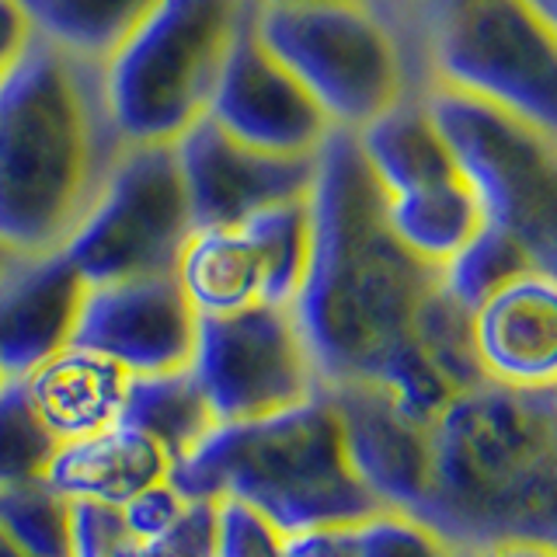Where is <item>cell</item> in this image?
<instances>
[{
	"label": "cell",
	"instance_id": "6da1fadb",
	"mask_svg": "<svg viewBox=\"0 0 557 557\" xmlns=\"http://www.w3.org/2000/svg\"><path fill=\"white\" fill-rule=\"evenodd\" d=\"M310 216V265L293 310L321 383H380L435 418L457 397L425 352L446 300L443 269L394 237L352 133H331L321 147Z\"/></svg>",
	"mask_w": 557,
	"mask_h": 557
},
{
	"label": "cell",
	"instance_id": "7a4b0ae2",
	"mask_svg": "<svg viewBox=\"0 0 557 557\" xmlns=\"http://www.w3.org/2000/svg\"><path fill=\"white\" fill-rule=\"evenodd\" d=\"M414 519L449 550L557 547V387L474 383L432 418L429 487Z\"/></svg>",
	"mask_w": 557,
	"mask_h": 557
},
{
	"label": "cell",
	"instance_id": "3957f363",
	"mask_svg": "<svg viewBox=\"0 0 557 557\" xmlns=\"http://www.w3.org/2000/svg\"><path fill=\"white\" fill-rule=\"evenodd\" d=\"M122 150L101 63L35 39L0 84V244L60 251Z\"/></svg>",
	"mask_w": 557,
	"mask_h": 557
},
{
	"label": "cell",
	"instance_id": "277c9868",
	"mask_svg": "<svg viewBox=\"0 0 557 557\" xmlns=\"http://www.w3.org/2000/svg\"><path fill=\"white\" fill-rule=\"evenodd\" d=\"M171 484L188 498L251 505L286 536L383 512L348 463L338 414L324 391L286 414L216 425L171 470Z\"/></svg>",
	"mask_w": 557,
	"mask_h": 557
},
{
	"label": "cell",
	"instance_id": "5b68a950",
	"mask_svg": "<svg viewBox=\"0 0 557 557\" xmlns=\"http://www.w3.org/2000/svg\"><path fill=\"white\" fill-rule=\"evenodd\" d=\"M414 77L557 133L554 22L527 0H411L391 22Z\"/></svg>",
	"mask_w": 557,
	"mask_h": 557
},
{
	"label": "cell",
	"instance_id": "8992f818",
	"mask_svg": "<svg viewBox=\"0 0 557 557\" xmlns=\"http://www.w3.org/2000/svg\"><path fill=\"white\" fill-rule=\"evenodd\" d=\"M255 0H161L101 63L104 98L126 147L178 139L206 119L231 46Z\"/></svg>",
	"mask_w": 557,
	"mask_h": 557
},
{
	"label": "cell",
	"instance_id": "52a82bcc",
	"mask_svg": "<svg viewBox=\"0 0 557 557\" xmlns=\"http://www.w3.org/2000/svg\"><path fill=\"white\" fill-rule=\"evenodd\" d=\"M251 28L338 133H359L397 101L425 95L397 28L373 0L255 4Z\"/></svg>",
	"mask_w": 557,
	"mask_h": 557
},
{
	"label": "cell",
	"instance_id": "ba28073f",
	"mask_svg": "<svg viewBox=\"0 0 557 557\" xmlns=\"http://www.w3.org/2000/svg\"><path fill=\"white\" fill-rule=\"evenodd\" d=\"M425 109L484 223L519 237L557 272V133L443 87H429Z\"/></svg>",
	"mask_w": 557,
	"mask_h": 557
},
{
	"label": "cell",
	"instance_id": "9c48e42d",
	"mask_svg": "<svg viewBox=\"0 0 557 557\" xmlns=\"http://www.w3.org/2000/svg\"><path fill=\"white\" fill-rule=\"evenodd\" d=\"M196 223L174 147H126L60 255L87 286L174 275Z\"/></svg>",
	"mask_w": 557,
	"mask_h": 557
},
{
	"label": "cell",
	"instance_id": "30bf717a",
	"mask_svg": "<svg viewBox=\"0 0 557 557\" xmlns=\"http://www.w3.org/2000/svg\"><path fill=\"white\" fill-rule=\"evenodd\" d=\"M188 370L216 425L286 414L324 387L296 310L272 304H255L226 318H199Z\"/></svg>",
	"mask_w": 557,
	"mask_h": 557
},
{
	"label": "cell",
	"instance_id": "8fae6325",
	"mask_svg": "<svg viewBox=\"0 0 557 557\" xmlns=\"http://www.w3.org/2000/svg\"><path fill=\"white\" fill-rule=\"evenodd\" d=\"M199 313L174 275L87 286L74 345L112 359L129 376L178 373L196 356Z\"/></svg>",
	"mask_w": 557,
	"mask_h": 557
},
{
	"label": "cell",
	"instance_id": "7c38bea8",
	"mask_svg": "<svg viewBox=\"0 0 557 557\" xmlns=\"http://www.w3.org/2000/svg\"><path fill=\"white\" fill-rule=\"evenodd\" d=\"M206 119L240 144L283 157H318L338 133L300 81L258 42L251 17L231 46Z\"/></svg>",
	"mask_w": 557,
	"mask_h": 557
},
{
	"label": "cell",
	"instance_id": "4fadbf2b",
	"mask_svg": "<svg viewBox=\"0 0 557 557\" xmlns=\"http://www.w3.org/2000/svg\"><path fill=\"white\" fill-rule=\"evenodd\" d=\"M178 168L196 231L237 226L261 209L307 199L318 178V157H283L255 150L199 119L178 144Z\"/></svg>",
	"mask_w": 557,
	"mask_h": 557
},
{
	"label": "cell",
	"instance_id": "5bb4252c",
	"mask_svg": "<svg viewBox=\"0 0 557 557\" xmlns=\"http://www.w3.org/2000/svg\"><path fill=\"white\" fill-rule=\"evenodd\" d=\"M338 414L348 463L380 509L414 516L429 487L432 418L380 383L321 387Z\"/></svg>",
	"mask_w": 557,
	"mask_h": 557
},
{
	"label": "cell",
	"instance_id": "9a60e30c",
	"mask_svg": "<svg viewBox=\"0 0 557 557\" xmlns=\"http://www.w3.org/2000/svg\"><path fill=\"white\" fill-rule=\"evenodd\" d=\"M470 352L484 383L557 387V272H527L470 310Z\"/></svg>",
	"mask_w": 557,
	"mask_h": 557
},
{
	"label": "cell",
	"instance_id": "2e32d148",
	"mask_svg": "<svg viewBox=\"0 0 557 557\" xmlns=\"http://www.w3.org/2000/svg\"><path fill=\"white\" fill-rule=\"evenodd\" d=\"M87 283L60 251L22 255L0 278V380H25L74 345Z\"/></svg>",
	"mask_w": 557,
	"mask_h": 557
},
{
	"label": "cell",
	"instance_id": "e0dca14e",
	"mask_svg": "<svg viewBox=\"0 0 557 557\" xmlns=\"http://www.w3.org/2000/svg\"><path fill=\"white\" fill-rule=\"evenodd\" d=\"M22 391L46 432L63 446L119 422L129 373L91 348L66 345L35 366L22 380Z\"/></svg>",
	"mask_w": 557,
	"mask_h": 557
},
{
	"label": "cell",
	"instance_id": "ac0fdd59",
	"mask_svg": "<svg viewBox=\"0 0 557 557\" xmlns=\"http://www.w3.org/2000/svg\"><path fill=\"white\" fill-rule=\"evenodd\" d=\"M171 478L168 453L150 435L129 425H109L84 440L63 443L49 463V487L66 502H91L122 509L147 487Z\"/></svg>",
	"mask_w": 557,
	"mask_h": 557
},
{
	"label": "cell",
	"instance_id": "d6986e66",
	"mask_svg": "<svg viewBox=\"0 0 557 557\" xmlns=\"http://www.w3.org/2000/svg\"><path fill=\"white\" fill-rule=\"evenodd\" d=\"M174 278L199 318H226L261 304V265L240 226H202L191 234Z\"/></svg>",
	"mask_w": 557,
	"mask_h": 557
},
{
	"label": "cell",
	"instance_id": "ffe728a7",
	"mask_svg": "<svg viewBox=\"0 0 557 557\" xmlns=\"http://www.w3.org/2000/svg\"><path fill=\"white\" fill-rule=\"evenodd\" d=\"M119 422L150 435L168 453L171 470L188 460L206 443V435L216 429V418L209 411L191 370L129 376Z\"/></svg>",
	"mask_w": 557,
	"mask_h": 557
},
{
	"label": "cell",
	"instance_id": "44dd1931",
	"mask_svg": "<svg viewBox=\"0 0 557 557\" xmlns=\"http://www.w3.org/2000/svg\"><path fill=\"white\" fill-rule=\"evenodd\" d=\"M161 0H22L42 42L104 63Z\"/></svg>",
	"mask_w": 557,
	"mask_h": 557
},
{
	"label": "cell",
	"instance_id": "7402d4cb",
	"mask_svg": "<svg viewBox=\"0 0 557 557\" xmlns=\"http://www.w3.org/2000/svg\"><path fill=\"white\" fill-rule=\"evenodd\" d=\"M237 226L258 255L261 304L293 307L304 289L307 265H310V240H313L310 196L269 206Z\"/></svg>",
	"mask_w": 557,
	"mask_h": 557
},
{
	"label": "cell",
	"instance_id": "603a6c76",
	"mask_svg": "<svg viewBox=\"0 0 557 557\" xmlns=\"http://www.w3.org/2000/svg\"><path fill=\"white\" fill-rule=\"evenodd\" d=\"M527 272H550V269L540 265L536 255L519 237L484 223L478 237L443 269V283L453 300L470 313L481 300H487L492 293H498L502 286H509L512 278Z\"/></svg>",
	"mask_w": 557,
	"mask_h": 557
},
{
	"label": "cell",
	"instance_id": "cb8c5ba5",
	"mask_svg": "<svg viewBox=\"0 0 557 557\" xmlns=\"http://www.w3.org/2000/svg\"><path fill=\"white\" fill-rule=\"evenodd\" d=\"M0 533L32 557H74V502L46 478L0 487Z\"/></svg>",
	"mask_w": 557,
	"mask_h": 557
},
{
	"label": "cell",
	"instance_id": "d4e9b609",
	"mask_svg": "<svg viewBox=\"0 0 557 557\" xmlns=\"http://www.w3.org/2000/svg\"><path fill=\"white\" fill-rule=\"evenodd\" d=\"M60 443L32 411L22 380L0 383V487L42 481Z\"/></svg>",
	"mask_w": 557,
	"mask_h": 557
},
{
	"label": "cell",
	"instance_id": "484cf974",
	"mask_svg": "<svg viewBox=\"0 0 557 557\" xmlns=\"http://www.w3.org/2000/svg\"><path fill=\"white\" fill-rule=\"evenodd\" d=\"M457 550L408 512L383 509L356 527V557H453Z\"/></svg>",
	"mask_w": 557,
	"mask_h": 557
},
{
	"label": "cell",
	"instance_id": "4316f807",
	"mask_svg": "<svg viewBox=\"0 0 557 557\" xmlns=\"http://www.w3.org/2000/svg\"><path fill=\"white\" fill-rule=\"evenodd\" d=\"M216 557H286V533L244 502H216Z\"/></svg>",
	"mask_w": 557,
	"mask_h": 557
},
{
	"label": "cell",
	"instance_id": "83f0119b",
	"mask_svg": "<svg viewBox=\"0 0 557 557\" xmlns=\"http://www.w3.org/2000/svg\"><path fill=\"white\" fill-rule=\"evenodd\" d=\"M144 544L122 509L74 502V557H139Z\"/></svg>",
	"mask_w": 557,
	"mask_h": 557
},
{
	"label": "cell",
	"instance_id": "f1b7e54d",
	"mask_svg": "<svg viewBox=\"0 0 557 557\" xmlns=\"http://www.w3.org/2000/svg\"><path fill=\"white\" fill-rule=\"evenodd\" d=\"M185 502H188V495H182L178 487L171 484V478H168L161 484L147 487L144 495H136L129 505H122V516H126L129 530L136 533L139 544L147 547V544L161 540L171 530V522L182 516Z\"/></svg>",
	"mask_w": 557,
	"mask_h": 557
},
{
	"label": "cell",
	"instance_id": "f546056e",
	"mask_svg": "<svg viewBox=\"0 0 557 557\" xmlns=\"http://www.w3.org/2000/svg\"><path fill=\"white\" fill-rule=\"evenodd\" d=\"M356 527H318L286 536V557H356Z\"/></svg>",
	"mask_w": 557,
	"mask_h": 557
},
{
	"label": "cell",
	"instance_id": "4dcf8cb0",
	"mask_svg": "<svg viewBox=\"0 0 557 557\" xmlns=\"http://www.w3.org/2000/svg\"><path fill=\"white\" fill-rule=\"evenodd\" d=\"M39 39L22 8V0H0V84Z\"/></svg>",
	"mask_w": 557,
	"mask_h": 557
},
{
	"label": "cell",
	"instance_id": "1f68e13d",
	"mask_svg": "<svg viewBox=\"0 0 557 557\" xmlns=\"http://www.w3.org/2000/svg\"><path fill=\"white\" fill-rule=\"evenodd\" d=\"M474 557H557V547L554 544H502V547L478 550Z\"/></svg>",
	"mask_w": 557,
	"mask_h": 557
},
{
	"label": "cell",
	"instance_id": "d6a6232c",
	"mask_svg": "<svg viewBox=\"0 0 557 557\" xmlns=\"http://www.w3.org/2000/svg\"><path fill=\"white\" fill-rule=\"evenodd\" d=\"M527 4H530L540 17H547V22L557 25V0H527Z\"/></svg>",
	"mask_w": 557,
	"mask_h": 557
},
{
	"label": "cell",
	"instance_id": "836d02e7",
	"mask_svg": "<svg viewBox=\"0 0 557 557\" xmlns=\"http://www.w3.org/2000/svg\"><path fill=\"white\" fill-rule=\"evenodd\" d=\"M17 258H22V255H14L11 248H8V244H0V278H4L11 269H14V261Z\"/></svg>",
	"mask_w": 557,
	"mask_h": 557
},
{
	"label": "cell",
	"instance_id": "e575fe53",
	"mask_svg": "<svg viewBox=\"0 0 557 557\" xmlns=\"http://www.w3.org/2000/svg\"><path fill=\"white\" fill-rule=\"evenodd\" d=\"M0 557H32V554H25L17 544H11V540L0 533Z\"/></svg>",
	"mask_w": 557,
	"mask_h": 557
},
{
	"label": "cell",
	"instance_id": "d590c367",
	"mask_svg": "<svg viewBox=\"0 0 557 557\" xmlns=\"http://www.w3.org/2000/svg\"><path fill=\"white\" fill-rule=\"evenodd\" d=\"M139 557H178L174 550H168V547H157V544H147L144 550H139Z\"/></svg>",
	"mask_w": 557,
	"mask_h": 557
},
{
	"label": "cell",
	"instance_id": "8d00e7d4",
	"mask_svg": "<svg viewBox=\"0 0 557 557\" xmlns=\"http://www.w3.org/2000/svg\"><path fill=\"white\" fill-rule=\"evenodd\" d=\"M255 4H318V0H255Z\"/></svg>",
	"mask_w": 557,
	"mask_h": 557
},
{
	"label": "cell",
	"instance_id": "74e56055",
	"mask_svg": "<svg viewBox=\"0 0 557 557\" xmlns=\"http://www.w3.org/2000/svg\"><path fill=\"white\" fill-rule=\"evenodd\" d=\"M453 557H474V554H453Z\"/></svg>",
	"mask_w": 557,
	"mask_h": 557
},
{
	"label": "cell",
	"instance_id": "f35d334b",
	"mask_svg": "<svg viewBox=\"0 0 557 557\" xmlns=\"http://www.w3.org/2000/svg\"><path fill=\"white\" fill-rule=\"evenodd\" d=\"M0 383H4V380H0Z\"/></svg>",
	"mask_w": 557,
	"mask_h": 557
}]
</instances>
